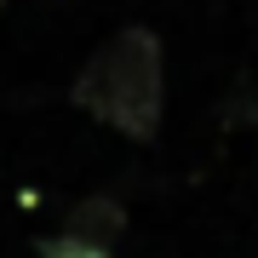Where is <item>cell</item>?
Wrapping results in <instances>:
<instances>
[{
	"label": "cell",
	"instance_id": "cell-1",
	"mask_svg": "<svg viewBox=\"0 0 258 258\" xmlns=\"http://www.w3.org/2000/svg\"><path fill=\"white\" fill-rule=\"evenodd\" d=\"M69 103L103 120L109 132L132 144H149L161 132V109H166V52L161 35L144 23L115 29L103 46L86 57V69L75 75Z\"/></svg>",
	"mask_w": 258,
	"mask_h": 258
},
{
	"label": "cell",
	"instance_id": "cell-2",
	"mask_svg": "<svg viewBox=\"0 0 258 258\" xmlns=\"http://www.w3.org/2000/svg\"><path fill=\"white\" fill-rule=\"evenodd\" d=\"M63 235H81V241H92V247H120V235H126V207H120L115 195H86V201L69 207Z\"/></svg>",
	"mask_w": 258,
	"mask_h": 258
},
{
	"label": "cell",
	"instance_id": "cell-3",
	"mask_svg": "<svg viewBox=\"0 0 258 258\" xmlns=\"http://www.w3.org/2000/svg\"><path fill=\"white\" fill-rule=\"evenodd\" d=\"M35 258H115V247H92V241H81V235H63V230H57V235H52Z\"/></svg>",
	"mask_w": 258,
	"mask_h": 258
},
{
	"label": "cell",
	"instance_id": "cell-4",
	"mask_svg": "<svg viewBox=\"0 0 258 258\" xmlns=\"http://www.w3.org/2000/svg\"><path fill=\"white\" fill-rule=\"evenodd\" d=\"M0 12H6V0H0Z\"/></svg>",
	"mask_w": 258,
	"mask_h": 258
}]
</instances>
